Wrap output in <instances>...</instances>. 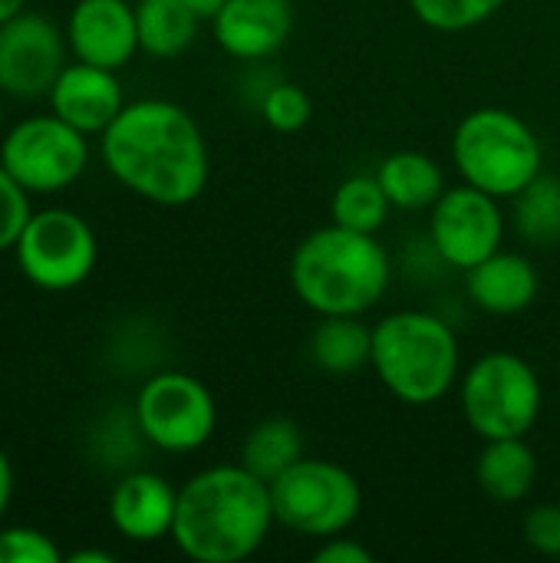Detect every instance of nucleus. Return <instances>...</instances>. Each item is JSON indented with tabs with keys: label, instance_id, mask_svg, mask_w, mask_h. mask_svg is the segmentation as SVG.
<instances>
[{
	"label": "nucleus",
	"instance_id": "f257e3e1",
	"mask_svg": "<svg viewBox=\"0 0 560 563\" xmlns=\"http://www.w3.org/2000/svg\"><path fill=\"white\" fill-rule=\"evenodd\" d=\"M106 172L135 198L158 208L198 201L211 178V152L195 115L172 99L125 102L99 135Z\"/></svg>",
	"mask_w": 560,
	"mask_h": 563
},
{
	"label": "nucleus",
	"instance_id": "f03ea898",
	"mask_svg": "<svg viewBox=\"0 0 560 563\" xmlns=\"http://www.w3.org/2000/svg\"><path fill=\"white\" fill-rule=\"evenodd\" d=\"M274 525L267 482L241 462L211 465L178 488L172 541L195 563H241L267 544Z\"/></svg>",
	"mask_w": 560,
	"mask_h": 563
},
{
	"label": "nucleus",
	"instance_id": "7ed1b4c3",
	"mask_svg": "<svg viewBox=\"0 0 560 563\" xmlns=\"http://www.w3.org/2000/svg\"><path fill=\"white\" fill-rule=\"evenodd\" d=\"M393 284L389 251L376 234L323 224L290 257L294 297L317 317H363Z\"/></svg>",
	"mask_w": 560,
	"mask_h": 563
},
{
	"label": "nucleus",
	"instance_id": "20e7f679",
	"mask_svg": "<svg viewBox=\"0 0 560 563\" xmlns=\"http://www.w3.org/2000/svg\"><path fill=\"white\" fill-rule=\"evenodd\" d=\"M370 366L403 406H436L459 386V336L432 310H393L373 327Z\"/></svg>",
	"mask_w": 560,
	"mask_h": 563
},
{
	"label": "nucleus",
	"instance_id": "39448f33",
	"mask_svg": "<svg viewBox=\"0 0 560 563\" xmlns=\"http://www.w3.org/2000/svg\"><path fill=\"white\" fill-rule=\"evenodd\" d=\"M452 165L462 181L512 201L545 172V148L531 122L502 106H482L452 132Z\"/></svg>",
	"mask_w": 560,
	"mask_h": 563
},
{
	"label": "nucleus",
	"instance_id": "423d86ee",
	"mask_svg": "<svg viewBox=\"0 0 560 563\" xmlns=\"http://www.w3.org/2000/svg\"><path fill=\"white\" fill-rule=\"evenodd\" d=\"M459 406L465 426L482 439H528L545 409L538 369L512 350L482 353L459 376Z\"/></svg>",
	"mask_w": 560,
	"mask_h": 563
},
{
	"label": "nucleus",
	"instance_id": "0eeeda50",
	"mask_svg": "<svg viewBox=\"0 0 560 563\" xmlns=\"http://www.w3.org/2000/svg\"><path fill=\"white\" fill-rule=\"evenodd\" d=\"M274 518L281 528L323 541L347 534L363 511V488L350 468L333 459H297L271 482Z\"/></svg>",
	"mask_w": 560,
	"mask_h": 563
},
{
	"label": "nucleus",
	"instance_id": "6e6552de",
	"mask_svg": "<svg viewBox=\"0 0 560 563\" xmlns=\"http://www.w3.org/2000/svg\"><path fill=\"white\" fill-rule=\"evenodd\" d=\"M132 416L139 435L168 455H191L205 449L218 429V402L211 389L178 369L149 376L135 393Z\"/></svg>",
	"mask_w": 560,
	"mask_h": 563
},
{
	"label": "nucleus",
	"instance_id": "1a4fd4ad",
	"mask_svg": "<svg viewBox=\"0 0 560 563\" xmlns=\"http://www.w3.org/2000/svg\"><path fill=\"white\" fill-rule=\"evenodd\" d=\"M13 251L23 277L50 294L76 290L92 277L99 261L96 231L69 208L33 211Z\"/></svg>",
	"mask_w": 560,
	"mask_h": 563
},
{
	"label": "nucleus",
	"instance_id": "9d476101",
	"mask_svg": "<svg viewBox=\"0 0 560 563\" xmlns=\"http://www.w3.org/2000/svg\"><path fill=\"white\" fill-rule=\"evenodd\" d=\"M89 135L63 122L56 112L17 122L0 142V165L30 191L56 195L79 181L89 165Z\"/></svg>",
	"mask_w": 560,
	"mask_h": 563
},
{
	"label": "nucleus",
	"instance_id": "9b49d317",
	"mask_svg": "<svg viewBox=\"0 0 560 563\" xmlns=\"http://www.w3.org/2000/svg\"><path fill=\"white\" fill-rule=\"evenodd\" d=\"M505 244V211L502 198L462 181L442 191L429 208V247L455 271H469L502 251Z\"/></svg>",
	"mask_w": 560,
	"mask_h": 563
},
{
	"label": "nucleus",
	"instance_id": "f8f14e48",
	"mask_svg": "<svg viewBox=\"0 0 560 563\" xmlns=\"http://www.w3.org/2000/svg\"><path fill=\"white\" fill-rule=\"evenodd\" d=\"M66 33L43 13L20 10L0 23V92L13 99L50 96L66 66Z\"/></svg>",
	"mask_w": 560,
	"mask_h": 563
},
{
	"label": "nucleus",
	"instance_id": "ddd939ff",
	"mask_svg": "<svg viewBox=\"0 0 560 563\" xmlns=\"http://www.w3.org/2000/svg\"><path fill=\"white\" fill-rule=\"evenodd\" d=\"M69 53L102 69H122L139 53L135 7L125 0H79L66 23Z\"/></svg>",
	"mask_w": 560,
	"mask_h": 563
},
{
	"label": "nucleus",
	"instance_id": "4468645a",
	"mask_svg": "<svg viewBox=\"0 0 560 563\" xmlns=\"http://www.w3.org/2000/svg\"><path fill=\"white\" fill-rule=\"evenodd\" d=\"M211 26L231 59L264 63L294 33V0H224Z\"/></svg>",
	"mask_w": 560,
	"mask_h": 563
},
{
	"label": "nucleus",
	"instance_id": "2eb2a0df",
	"mask_svg": "<svg viewBox=\"0 0 560 563\" xmlns=\"http://www.w3.org/2000/svg\"><path fill=\"white\" fill-rule=\"evenodd\" d=\"M46 99L50 112L86 135H102L125 106L116 69H102L83 59L63 66Z\"/></svg>",
	"mask_w": 560,
	"mask_h": 563
},
{
	"label": "nucleus",
	"instance_id": "dca6fc26",
	"mask_svg": "<svg viewBox=\"0 0 560 563\" xmlns=\"http://www.w3.org/2000/svg\"><path fill=\"white\" fill-rule=\"evenodd\" d=\"M178 488L155 472H132L116 482L109 495V521L116 534L132 544H155L172 538Z\"/></svg>",
	"mask_w": 560,
	"mask_h": 563
},
{
	"label": "nucleus",
	"instance_id": "f3484780",
	"mask_svg": "<svg viewBox=\"0 0 560 563\" xmlns=\"http://www.w3.org/2000/svg\"><path fill=\"white\" fill-rule=\"evenodd\" d=\"M541 277L531 257L518 251H495L482 264L465 271L469 300L492 317H515L538 300Z\"/></svg>",
	"mask_w": 560,
	"mask_h": 563
},
{
	"label": "nucleus",
	"instance_id": "a211bd4d",
	"mask_svg": "<svg viewBox=\"0 0 560 563\" xmlns=\"http://www.w3.org/2000/svg\"><path fill=\"white\" fill-rule=\"evenodd\" d=\"M479 488L498 505H518L538 482V455L528 439H492L475 459Z\"/></svg>",
	"mask_w": 560,
	"mask_h": 563
},
{
	"label": "nucleus",
	"instance_id": "6ab92c4d",
	"mask_svg": "<svg viewBox=\"0 0 560 563\" xmlns=\"http://www.w3.org/2000/svg\"><path fill=\"white\" fill-rule=\"evenodd\" d=\"M376 178L383 191L389 195L393 208L399 211H429L449 188L442 165L432 155L416 152V148L386 155L376 168Z\"/></svg>",
	"mask_w": 560,
	"mask_h": 563
},
{
	"label": "nucleus",
	"instance_id": "aec40b11",
	"mask_svg": "<svg viewBox=\"0 0 560 563\" xmlns=\"http://www.w3.org/2000/svg\"><path fill=\"white\" fill-rule=\"evenodd\" d=\"M310 363L327 376H356L373 356V327L363 317H320L310 343Z\"/></svg>",
	"mask_w": 560,
	"mask_h": 563
},
{
	"label": "nucleus",
	"instance_id": "412c9836",
	"mask_svg": "<svg viewBox=\"0 0 560 563\" xmlns=\"http://www.w3.org/2000/svg\"><path fill=\"white\" fill-rule=\"evenodd\" d=\"M198 16L185 0H139L135 3V26H139V49L155 59L182 56L198 36Z\"/></svg>",
	"mask_w": 560,
	"mask_h": 563
},
{
	"label": "nucleus",
	"instance_id": "4be33fe9",
	"mask_svg": "<svg viewBox=\"0 0 560 563\" xmlns=\"http://www.w3.org/2000/svg\"><path fill=\"white\" fill-rule=\"evenodd\" d=\"M297 459H304V432L287 416H267L257 426H251L238 455V462L267 485L277 475H284Z\"/></svg>",
	"mask_w": 560,
	"mask_h": 563
},
{
	"label": "nucleus",
	"instance_id": "5701e85b",
	"mask_svg": "<svg viewBox=\"0 0 560 563\" xmlns=\"http://www.w3.org/2000/svg\"><path fill=\"white\" fill-rule=\"evenodd\" d=\"M389 211L393 201L383 191L376 172H356L343 178L330 198V221L363 234H380L389 221Z\"/></svg>",
	"mask_w": 560,
	"mask_h": 563
},
{
	"label": "nucleus",
	"instance_id": "b1692460",
	"mask_svg": "<svg viewBox=\"0 0 560 563\" xmlns=\"http://www.w3.org/2000/svg\"><path fill=\"white\" fill-rule=\"evenodd\" d=\"M512 221L521 241L535 247H554L560 241V178L538 175L512 198Z\"/></svg>",
	"mask_w": 560,
	"mask_h": 563
},
{
	"label": "nucleus",
	"instance_id": "393cba45",
	"mask_svg": "<svg viewBox=\"0 0 560 563\" xmlns=\"http://www.w3.org/2000/svg\"><path fill=\"white\" fill-rule=\"evenodd\" d=\"M508 0H409L413 16L436 33H465L498 16Z\"/></svg>",
	"mask_w": 560,
	"mask_h": 563
},
{
	"label": "nucleus",
	"instance_id": "a878e982",
	"mask_svg": "<svg viewBox=\"0 0 560 563\" xmlns=\"http://www.w3.org/2000/svg\"><path fill=\"white\" fill-rule=\"evenodd\" d=\"M257 109H261V119H264L274 132H281V135L300 132V129L310 122V115H314V102H310L307 89L297 86V82H284V79H274V82L264 89Z\"/></svg>",
	"mask_w": 560,
	"mask_h": 563
},
{
	"label": "nucleus",
	"instance_id": "bb28decb",
	"mask_svg": "<svg viewBox=\"0 0 560 563\" xmlns=\"http://www.w3.org/2000/svg\"><path fill=\"white\" fill-rule=\"evenodd\" d=\"M30 214V191L0 165V254L17 247Z\"/></svg>",
	"mask_w": 560,
	"mask_h": 563
},
{
	"label": "nucleus",
	"instance_id": "cd10ccee",
	"mask_svg": "<svg viewBox=\"0 0 560 563\" xmlns=\"http://www.w3.org/2000/svg\"><path fill=\"white\" fill-rule=\"evenodd\" d=\"M63 551L36 528H0V563H59Z\"/></svg>",
	"mask_w": 560,
	"mask_h": 563
},
{
	"label": "nucleus",
	"instance_id": "c85d7f7f",
	"mask_svg": "<svg viewBox=\"0 0 560 563\" xmlns=\"http://www.w3.org/2000/svg\"><path fill=\"white\" fill-rule=\"evenodd\" d=\"M521 534L541 558H560V505H535L521 518Z\"/></svg>",
	"mask_w": 560,
	"mask_h": 563
},
{
	"label": "nucleus",
	"instance_id": "c756f323",
	"mask_svg": "<svg viewBox=\"0 0 560 563\" xmlns=\"http://www.w3.org/2000/svg\"><path fill=\"white\" fill-rule=\"evenodd\" d=\"M314 561L317 563H373V551L363 548L356 538H347V534H333V538H323L320 548L314 551Z\"/></svg>",
	"mask_w": 560,
	"mask_h": 563
},
{
	"label": "nucleus",
	"instance_id": "7c9ffc66",
	"mask_svg": "<svg viewBox=\"0 0 560 563\" xmlns=\"http://www.w3.org/2000/svg\"><path fill=\"white\" fill-rule=\"evenodd\" d=\"M10 498H13V465H10L7 452L0 449V521L10 508Z\"/></svg>",
	"mask_w": 560,
	"mask_h": 563
},
{
	"label": "nucleus",
	"instance_id": "2f4dec72",
	"mask_svg": "<svg viewBox=\"0 0 560 563\" xmlns=\"http://www.w3.org/2000/svg\"><path fill=\"white\" fill-rule=\"evenodd\" d=\"M185 3L195 10L198 20H215V13L224 7V0H185Z\"/></svg>",
	"mask_w": 560,
	"mask_h": 563
},
{
	"label": "nucleus",
	"instance_id": "473e14b6",
	"mask_svg": "<svg viewBox=\"0 0 560 563\" xmlns=\"http://www.w3.org/2000/svg\"><path fill=\"white\" fill-rule=\"evenodd\" d=\"M73 563H112V554L109 551H76L69 554Z\"/></svg>",
	"mask_w": 560,
	"mask_h": 563
},
{
	"label": "nucleus",
	"instance_id": "72a5a7b5",
	"mask_svg": "<svg viewBox=\"0 0 560 563\" xmlns=\"http://www.w3.org/2000/svg\"><path fill=\"white\" fill-rule=\"evenodd\" d=\"M23 7H26V0H0V23L13 20Z\"/></svg>",
	"mask_w": 560,
	"mask_h": 563
},
{
	"label": "nucleus",
	"instance_id": "f704fd0d",
	"mask_svg": "<svg viewBox=\"0 0 560 563\" xmlns=\"http://www.w3.org/2000/svg\"><path fill=\"white\" fill-rule=\"evenodd\" d=\"M0 122H3V112H0Z\"/></svg>",
	"mask_w": 560,
	"mask_h": 563
},
{
	"label": "nucleus",
	"instance_id": "c9c22d12",
	"mask_svg": "<svg viewBox=\"0 0 560 563\" xmlns=\"http://www.w3.org/2000/svg\"><path fill=\"white\" fill-rule=\"evenodd\" d=\"M294 3H297V0H294Z\"/></svg>",
	"mask_w": 560,
	"mask_h": 563
}]
</instances>
